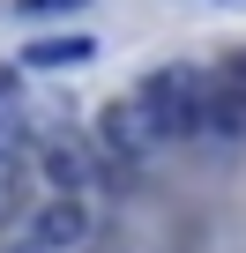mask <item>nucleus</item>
Wrapping results in <instances>:
<instances>
[{
  "instance_id": "obj_1",
  "label": "nucleus",
  "mask_w": 246,
  "mask_h": 253,
  "mask_svg": "<svg viewBox=\"0 0 246 253\" xmlns=\"http://www.w3.org/2000/svg\"><path fill=\"white\" fill-rule=\"evenodd\" d=\"M201 82H209V75H201V67H179V60L142 75L135 104L149 112V126H157L164 142H194V134H201Z\"/></svg>"
},
{
  "instance_id": "obj_2",
  "label": "nucleus",
  "mask_w": 246,
  "mask_h": 253,
  "mask_svg": "<svg viewBox=\"0 0 246 253\" xmlns=\"http://www.w3.org/2000/svg\"><path fill=\"white\" fill-rule=\"evenodd\" d=\"M97 149L142 171V164H157V157H164V134L149 126V112H142L135 97H112V104L97 112Z\"/></svg>"
},
{
  "instance_id": "obj_3",
  "label": "nucleus",
  "mask_w": 246,
  "mask_h": 253,
  "mask_svg": "<svg viewBox=\"0 0 246 253\" xmlns=\"http://www.w3.org/2000/svg\"><path fill=\"white\" fill-rule=\"evenodd\" d=\"M23 164L30 171H45V186L52 194H82V186H97V149L90 142H75V134H38L30 149H23Z\"/></svg>"
},
{
  "instance_id": "obj_4",
  "label": "nucleus",
  "mask_w": 246,
  "mask_h": 253,
  "mask_svg": "<svg viewBox=\"0 0 246 253\" xmlns=\"http://www.w3.org/2000/svg\"><path fill=\"white\" fill-rule=\"evenodd\" d=\"M90 238V209H82V194H45L38 209H30V246H45V253H75Z\"/></svg>"
},
{
  "instance_id": "obj_5",
  "label": "nucleus",
  "mask_w": 246,
  "mask_h": 253,
  "mask_svg": "<svg viewBox=\"0 0 246 253\" xmlns=\"http://www.w3.org/2000/svg\"><path fill=\"white\" fill-rule=\"evenodd\" d=\"M90 52H97V38H75V30H67V38H38V45L23 52V67H82Z\"/></svg>"
},
{
  "instance_id": "obj_6",
  "label": "nucleus",
  "mask_w": 246,
  "mask_h": 253,
  "mask_svg": "<svg viewBox=\"0 0 246 253\" xmlns=\"http://www.w3.org/2000/svg\"><path fill=\"white\" fill-rule=\"evenodd\" d=\"M30 209V164L23 157H0V223H15Z\"/></svg>"
},
{
  "instance_id": "obj_7",
  "label": "nucleus",
  "mask_w": 246,
  "mask_h": 253,
  "mask_svg": "<svg viewBox=\"0 0 246 253\" xmlns=\"http://www.w3.org/2000/svg\"><path fill=\"white\" fill-rule=\"evenodd\" d=\"M209 82H216V89H224V97H231V104H239V112H246V52H224V60H216V75H209Z\"/></svg>"
},
{
  "instance_id": "obj_8",
  "label": "nucleus",
  "mask_w": 246,
  "mask_h": 253,
  "mask_svg": "<svg viewBox=\"0 0 246 253\" xmlns=\"http://www.w3.org/2000/svg\"><path fill=\"white\" fill-rule=\"evenodd\" d=\"M90 0H15V15H82Z\"/></svg>"
},
{
  "instance_id": "obj_9",
  "label": "nucleus",
  "mask_w": 246,
  "mask_h": 253,
  "mask_svg": "<svg viewBox=\"0 0 246 253\" xmlns=\"http://www.w3.org/2000/svg\"><path fill=\"white\" fill-rule=\"evenodd\" d=\"M15 253H45V246H15Z\"/></svg>"
}]
</instances>
